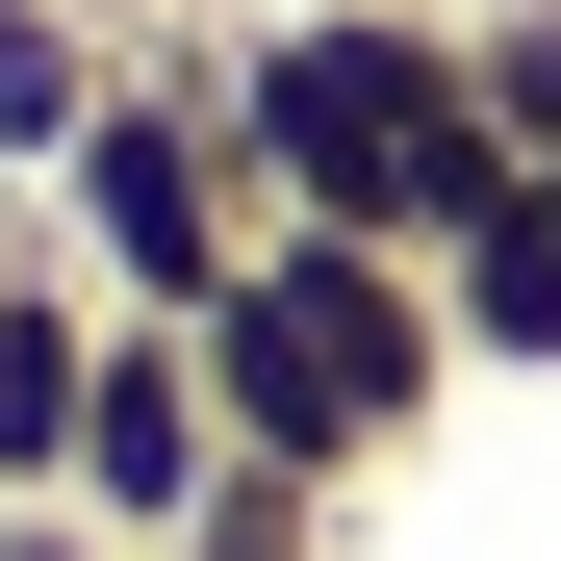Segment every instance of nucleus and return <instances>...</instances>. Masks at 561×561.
Here are the masks:
<instances>
[{
    "label": "nucleus",
    "mask_w": 561,
    "mask_h": 561,
    "mask_svg": "<svg viewBox=\"0 0 561 561\" xmlns=\"http://www.w3.org/2000/svg\"><path fill=\"white\" fill-rule=\"evenodd\" d=\"M205 103H230V179H255V230H357V255H459L511 205V128H485V51L434 26V0H332V26H230L205 51Z\"/></svg>",
    "instance_id": "obj_1"
},
{
    "label": "nucleus",
    "mask_w": 561,
    "mask_h": 561,
    "mask_svg": "<svg viewBox=\"0 0 561 561\" xmlns=\"http://www.w3.org/2000/svg\"><path fill=\"white\" fill-rule=\"evenodd\" d=\"M459 383V307L434 255H357V230H255V280L205 307V409L230 459H307V485H357V459H409Z\"/></svg>",
    "instance_id": "obj_2"
},
{
    "label": "nucleus",
    "mask_w": 561,
    "mask_h": 561,
    "mask_svg": "<svg viewBox=\"0 0 561 561\" xmlns=\"http://www.w3.org/2000/svg\"><path fill=\"white\" fill-rule=\"evenodd\" d=\"M51 230H77V280L153 307V332H205L230 280H255V179H230L205 51H128V77H103V128L51 153Z\"/></svg>",
    "instance_id": "obj_3"
},
{
    "label": "nucleus",
    "mask_w": 561,
    "mask_h": 561,
    "mask_svg": "<svg viewBox=\"0 0 561 561\" xmlns=\"http://www.w3.org/2000/svg\"><path fill=\"white\" fill-rule=\"evenodd\" d=\"M230 485V409H205V332L103 307V383H77V511H103L128 561H179V511Z\"/></svg>",
    "instance_id": "obj_4"
},
{
    "label": "nucleus",
    "mask_w": 561,
    "mask_h": 561,
    "mask_svg": "<svg viewBox=\"0 0 561 561\" xmlns=\"http://www.w3.org/2000/svg\"><path fill=\"white\" fill-rule=\"evenodd\" d=\"M434 307H459V383H561V230H536V179L434 255Z\"/></svg>",
    "instance_id": "obj_5"
},
{
    "label": "nucleus",
    "mask_w": 561,
    "mask_h": 561,
    "mask_svg": "<svg viewBox=\"0 0 561 561\" xmlns=\"http://www.w3.org/2000/svg\"><path fill=\"white\" fill-rule=\"evenodd\" d=\"M103 77H128V26H77V0H0V179H51L77 128H103Z\"/></svg>",
    "instance_id": "obj_6"
},
{
    "label": "nucleus",
    "mask_w": 561,
    "mask_h": 561,
    "mask_svg": "<svg viewBox=\"0 0 561 561\" xmlns=\"http://www.w3.org/2000/svg\"><path fill=\"white\" fill-rule=\"evenodd\" d=\"M179 561H332V485L307 459H230V485L179 511Z\"/></svg>",
    "instance_id": "obj_7"
},
{
    "label": "nucleus",
    "mask_w": 561,
    "mask_h": 561,
    "mask_svg": "<svg viewBox=\"0 0 561 561\" xmlns=\"http://www.w3.org/2000/svg\"><path fill=\"white\" fill-rule=\"evenodd\" d=\"M459 51H485V128H511V153H561V0H485Z\"/></svg>",
    "instance_id": "obj_8"
},
{
    "label": "nucleus",
    "mask_w": 561,
    "mask_h": 561,
    "mask_svg": "<svg viewBox=\"0 0 561 561\" xmlns=\"http://www.w3.org/2000/svg\"><path fill=\"white\" fill-rule=\"evenodd\" d=\"M0 561H128V536L103 511H0Z\"/></svg>",
    "instance_id": "obj_9"
},
{
    "label": "nucleus",
    "mask_w": 561,
    "mask_h": 561,
    "mask_svg": "<svg viewBox=\"0 0 561 561\" xmlns=\"http://www.w3.org/2000/svg\"><path fill=\"white\" fill-rule=\"evenodd\" d=\"M77 26H179V0H77Z\"/></svg>",
    "instance_id": "obj_10"
},
{
    "label": "nucleus",
    "mask_w": 561,
    "mask_h": 561,
    "mask_svg": "<svg viewBox=\"0 0 561 561\" xmlns=\"http://www.w3.org/2000/svg\"><path fill=\"white\" fill-rule=\"evenodd\" d=\"M255 26H332V0H255Z\"/></svg>",
    "instance_id": "obj_11"
}]
</instances>
